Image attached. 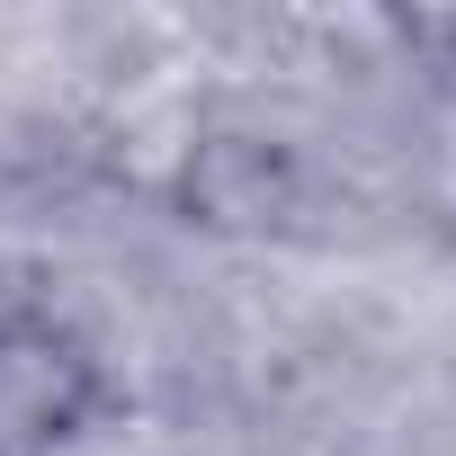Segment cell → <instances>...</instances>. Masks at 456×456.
Wrapping results in <instances>:
<instances>
[{"instance_id": "6da1fadb", "label": "cell", "mask_w": 456, "mask_h": 456, "mask_svg": "<svg viewBox=\"0 0 456 456\" xmlns=\"http://www.w3.org/2000/svg\"><path fill=\"white\" fill-rule=\"evenodd\" d=\"M108 411L99 340L54 305H0V456H72Z\"/></svg>"}, {"instance_id": "7a4b0ae2", "label": "cell", "mask_w": 456, "mask_h": 456, "mask_svg": "<svg viewBox=\"0 0 456 456\" xmlns=\"http://www.w3.org/2000/svg\"><path fill=\"white\" fill-rule=\"evenodd\" d=\"M429 37H456V19H447V28H429Z\"/></svg>"}]
</instances>
